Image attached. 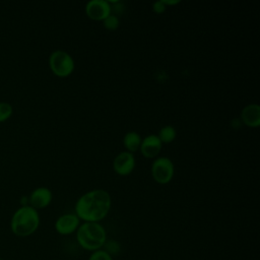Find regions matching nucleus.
I'll use <instances>...</instances> for the list:
<instances>
[{
	"mask_svg": "<svg viewBox=\"0 0 260 260\" xmlns=\"http://www.w3.org/2000/svg\"><path fill=\"white\" fill-rule=\"evenodd\" d=\"M162 147V143L156 134H149L141 140L140 152L144 157L154 158L156 157Z\"/></svg>",
	"mask_w": 260,
	"mask_h": 260,
	"instance_id": "10",
	"label": "nucleus"
},
{
	"mask_svg": "<svg viewBox=\"0 0 260 260\" xmlns=\"http://www.w3.org/2000/svg\"><path fill=\"white\" fill-rule=\"evenodd\" d=\"M135 168V157L133 153L128 151L119 152L113 161L114 171L120 176L130 175Z\"/></svg>",
	"mask_w": 260,
	"mask_h": 260,
	"instance_id": "8",
	"label": "nucleus"
},
{
	"mask_svg": "<svg viewBox=\"0 0 260 260\" xmlns=\"http://www.w3.org/2000/svg\"><path fill=\"white\" fill-rule=\"evenodd\" d=\"M49 67L58 77H67L74 71V60L70 54L62 50H56L49 57Z\"/></svg>",
	"mask_w": 260,
	"mask_h": 260,
	"instance_id": "4",
	"label": "nucleus"
},
{
	"mask_svg": "<svg viewBox=\"0 0 260 260\" xmlns=\"http://www.w3.org/2000/svg\"><path fill=\"white\" fill-rule=\"evenodd\" d=\"M80 225V219L73 212L60 215L55 221V231L61 236H69L75 233Z\"/></svg>",
	"mask_w": 260,
	"mask_h": 260,
	"instance_id": "6",
	"label": "nucleus"
},
{
	"mask_svg": "<svg viewBox=\"0 0 260 260\" xmlns=\"http://www.w3.org/2000/svg\"><path fill=\"white\" fill-rule=\"evenodd\" d=\"M151 176L158 184H168L172 181L175 174V167L171 158L158 156L151 164Z\"/></svg>",
	"mask_w": 260,
	"mask_h": 260,
	"instance_id": "5",
	"label": "nucleus"
},
{
	"mask_svg": "<svg viewBox=\"0 0 260 260\" xmlns=\"http://www.w3.org/2000/svg\"><path fill=\"white\" fill-rule=\"evenodd\" d=\"M41 218L39 211L29 205L17 208L10 219V231L19 238H26L37 232Z\"/></svg>",
	"mask_w": 260,
	"mask_h": 260,
	"instance_id": "2",
	"label": "nucleus"
},
{
	"mask_svg": "<svg viewBox=\"0 0 260 260\" xmlns=\"http://www.w3.org/2000/svg\"><path fill=\"white\" fill-rule=\"evenodd\" d=\"M241 122L251 128L260 125V107L258 104H249L241 112Z\"/></svg>",
	"mask_w": 260,
	"mask_h": 260,
	"instance_id": "11",
	"label": "nucleus"
},
{
	"mask_svg": "<svg viewBox=\"0 0 260 260\" xmlns=\"http://www.w3.org/2000/svg\"><path fill=\"white\" fill-rule=\"evenodd\" d=\"M0 260H1V259H0Z\"/></svg>",
	"mask_w": 260,
	"mask_h": 260,
	"instance_id": "20",
	"label": "nucleus"
},
{
	"mask_svg": "<svg viewBox=\"0 0 260 260\" xmlns=\"http://www.w3.org/2000/svg\"><path fill=\"white\" fill-rule=\"evenodd\" d=\"M167 9V6L164 4L162 0H159V1H156L152 4V10L157 13V14H161L166 11Z\"/></svg>",
	"mask_w": 260,
	"mask_h": 260,
	"instance_id": "18",
	"label": "nucleus"
},
{
	"mask_svg": "<svg viewBox=\"0 0 260 260\" xmlns=\"http://www.w3.org/2000/svg\"><path fill=\"white\" fill-rule=\"evenodd\" d=\"M141 136L136 131H129L123 137V145L128 152H135L139 150L141 144Z\"/></svg>",
	"mask_w": 260,
	"mask_h": 260,
	"instance_id": "12",
	"label": "nucleus"
},
{
	"mask_svg": "<svg viewBox=\"0 0 260 260\" xmlns=\"http://www.w3.org/2000/svg\"><path fill=\"white\" fill-rule=\"evenodd\" d=\"M162 2H164V4L166 5V6H173V5H177V4H179L180 3V1H168V0H162Z\"/></svg>",
	"mask_w": 260,
	"mask_h": 260,
	"instance_id": "19",
	"label": "nucleus"
},
{
	"mask_svg": "<svg viewBox=\"0 0 260 260\" xmlns=\"http://www.w3.org/2000/svg\"><path fill=\"white\" fill-rule=\"evenodd\" d=\"M87 260H114V258L108 254L104 249L91 252Z\"/></svg>",
	"mask_w": 260,
	"mask_h": 260,
	"instance_id": "17",
	"label": "nucleus"
},
{
	"mask_svg": "<svg viewBox=\"0 0 260 260\" xmlns=\"http://www.w3.org/2000/svg\"><path fill=\"white\" fill-rule=\"evenodd\" d=\"M160 139L161 143H170L173 142L177 136V131L174 126L166 125L160 128L158 134H156Z\"/></svg>",
	"mask_w": 260,
	"mask_h": 260,
	"instance_id": "13",
	"label": "nucleus"
},
{
	"mask_svg": "<svg viewBox=\"0 0 260 260\" xmlns=\"http://www.w3.org/2000/svg\"><path fill=\"white\" fill-rule=\"evenodd\" d=\"M103 249L114 258V256H116V255H118L120 253L121 245L117 241L107 240L105 245H104V247H103Z\"/></svg>",
	"mask_w": 260,
	"mask_h": 260,
	"instance_id": "15",
	"label": "nucleus"
},
{
	"mask_svg": "<svg viewBox=\"0 0 260 260\" xmlns=\"http://www.w3.org/2000/svg\"><path fill=\"white\" fill-rule=\"evenodd\" d=\"M103 25L108 30H116L120 26V19L116 14L111 13L103 20Z\"/></svg>",
	"mask_w": 260,
	"mask_h": 260,
	"instance_id": "14",
	"label": "nucleus"
},
{
	"mask_svg": "<svg viewBox=\"0 0 260 260\" xmlns=\"http://www.w3.org/2000/svg\"><path fill=\"white\" fill-rule=\"evenodd\" d=\"M53 199L52 191L47 187H38L28 196V205L35 209H43L50 205Z\"/></svg>",
	"mask_w": 260,
	"mask_h": 260,
	"instance_id": "9",
	"label": "nucleus"
},
{
	"mask_svg": "<svg viewBox=\"0 0 260 260\" xmlns=\"http://www.w3.org/2000/svg\"><path fill=\"white\" fill-rule=\"evenodd\" d=\"M85 13L92 20L103 21L112 13V5L106 0H91L85 5Z\"/></svg>",
	"mask_w": 260,
	"mask_h": 260,
	"instance_id": "7",
	"label": "nucleus"
},
{
	"mask_svg": "<svg viewBox=\"0 0 260 260\" xmlns=\"http://www.w3.org/2000/svg\"><path fill=\"white\" fill-rule=\"evenodd\" d=\"M13 113V108L9 103L0 102V123L8 120Z\"/></svg>",
	"mask_w": 260,
	"mask_h": 260,
	"instance_id": "16",
	"label": "nucleus"
},
{
	"mask_svg": "<svg viewBox=\"0 0 260 260\" xmlns=\"http://www.w3.org/2000/svg\"><path fill=\"white\" fill-rule=\"evenodd\" d=\"M75 233L79 247L85 251L101 250L107 241L106 229L100 222L83 221Z\"/></svg>",
	"mask_w": 260,
	"mask_h": 260,
	"instance_id": "3",
	"label": "nucleus"
},
{
	"mask_svg": "<svg viewBox=\"0 0 260 260\" xmlns=\"http://www.w3.org/2000/svg\"><path fill=\"white\" fill-rule=\"evenodd\" d=\"M111 195L104 189H93L82 194L76 201L74 213L82 221L100 222L109 213Z\"/></svg>",
	"mask_w": 260,
	"mask_h": 260,
	"instance_id": "1",
	"label": "nucleus"
}]
</instances>
